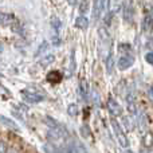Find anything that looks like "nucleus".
<instances>
[{"mask_svg": "<svg viewBox=\"0 0 153 153\" xmlns=\"http://www.w3.org/2000/svg\"><path fill=\"white\" fill-rule=\"evenodd\" d=\"M22 97H23V100L27 103H39L40 101L45 100V95L42 93L36 91V90H30V89L23 90L22 91Z\"/></svg>", "mask_w": 153, "mask_h": 153, "instance_id": "f257e3e1", "label": "nucleus"}, {"mask_svg": "<svg viewBox=\"0 0 153 153\" xmlns=\"http://www.w3.org/2000/svg\"><path fill=\"white\" fill-rule=\"evenodd\" d=\"M111 128H113V132H114V134H116L117 140H118L120 145H121L122 148H128V146H129V140H128V137L125 136V133L122 132L120 124L114 118L111 120Z\"/></svg>", "mask_w": 153, "mask_h": 153, "instance_id": "f03ea898", "label": "nucleus"}, {"mask_svg": "<svg viewBox=\"0 0 153 153\" xmlns=\"http://www.w3.org/2000/svg\"><path fill=\"white\" fill-rule=\"evenodd\" d=\"M50 24H51V28H53V31H54L53 43L55 46H58L59 43H61V40H59V32H61V28H62V22L59 20V18L53 16L50 20Z\"/></svg>", "mask_w": 153, "mask_h": 153, "instance_id": "7ed1b4c3", "label": "nucleus"}, {"mask_svg": "<svg viewBox=\"0 0 153 153\" xmlns=\"http://www.w3.org/2000/svg\"><path fill=\"white\" fill-rule=\"evenodd\" d=\"M134 18V5L132 0H125L124 1V19L128 23H132Z\"/></svg>", "mask_w": 153, "mask_h": 153, "instance_id": "20e7f679", "label": "nucleus"}, {"mask_svg": "<svg viewBox=\"0 0 153 153\" xmlns=\"http://www.w3.org/2000/svg\"><path fill=\"white\" fill-rule=\"evenodd\" d=\"M133 63H134V56L129 55V54H125V55L120 56L118 62H117V66H118L120 70H126L130 66H133Z\"/></svg>", "mask_w": 153, "mask_h": 153, "instance_id": "39448f33", "label": "nucleus"}, {"mask_svg": "<svg viewBox=\"0 0 153 153\" xmlns=\"http://www.w3.org/2000/svg\"><path fill=\"white\" fill-rule=\"evenodd\" d=\"M108 110H109V113H110L111 116H114V117L121 116V114H122L121 105H120V103L117 102L114 98H111V97L108 100Z\"/></svg>", "mask_w": 153, "mask_h": 153, "instance_id": "423d86ee", "label": "nucleus"}, {"mask_svg": "<svg viewBox=\"0 0 153 153\" xmlns=\"http://www.w3.org/2000/svg\"><path fill=\"white\" fill-rule=\"evenodd\" d=\"M106 1L108 0H94V10H93V18L95 20L102 16L103 11H105V7H106Z\"/></svg>", "mask_w": 153, "mask_h": 153, "instance_id": "0eeeda50", "label": "nucleus"}, {"mask_svg": "<svg viewBox=\"0 0 153 153\" xmlns=\"http://www.w3.org/2000/svg\"><path fill=\"white\" fill-rule=\"evenodd\" d=\"M143 30L145 32H151L153 30V15H152V13H148V15L144 18V20H143Z\"/></svg>", "mask_w": 153, "mask_h": 153, "instance_id": "6e6552de", "label": "nucleus"}, {"mask_svg": "<svg viewBox=\"0 0 153 153\" xmlns=\"http://www.w3.org/2000/svg\"><path fill=\"white\" fill-rule=\"evenodd\" d=\"M75 27L79 30H86L89 27V19L85 15H79L78 18L75 19Z\"/></svg>", "mask_w": 153, "mask_h": 153, "instance_id": "1a4fd4ad", "label": "nucleus"}, {"mask_svg": "<svg viewBox=\"0 0 153 153\" xmlns=\"http://www.w3.org/2000/svg\"><path fill=\"white\" fill-rule=\"evenodd\" d=\"M126 102H128V110H129L130 114H136V98L133 93H129L126 97Z\"/></svg>", "mask_w": 153, "mask_h": 153, "instance_id": "9d476101", "label": "nucleus"}, {"mask_svg": "<svg viewBox=\"0 0 153 153\" xmlns=\"http://www.w3.org/2000/svg\"><path fill=\"white\" fill-rule=\"evenodd\" d=\"M0 122H1V125H4L7 129L19 130V126H18V125H16L11 118H7V117H4V116H0Z\"/></svg>", "mask_w": 153, "mask_h": 153, "instance_id": "9b49d317", "label": "nucleus"}, {"mask_svg": "<svg viewBox=\"0 0 153 153\" xmlns=\"http://www.w3.org/2000/svg\"><path fill=\"white\" fill-rule=\"evenodd\" d=\"M47 81L50 83H59L62 81V74L58 71V70H53L51 73L47 74Z\"/></svg>", "mask_w": 153, "mask_h": 153, "instance_id": "f8f14e48", "label": "nucleus"}, {"mask_svg": "<svg viewBox=\"0 0 153 153\" xmlns=\"http://www.w3.org/2000/svg\"><path fill=\"white\" fill-rule=\"evenodd\" d=\"M114 58H113V53H109L108 56H106L105 59V65H106V70H108V74H111L113 73V69H114Z\"/></svg>", "mask_w": 153, "mask_h": 153, "instance_id": "ddd939ff", "label": "nucleus"}, {"mask_svg": "<svg viewBox=\"0 0 153 153\" xmlns=\"http://www.w3.org/2000/svg\"><path fill=\"white\" fill-rule=\"evenodd\" d=\"M79 94H81V98L83 101H87V86H86V81L82 79L81 83H79Z\"/></svg>", "mask_w": 153, "mask_h": 153, "instance_id": "4468645a", "label": "nucleus"}, {"mask_svg": "<svg viewBox=\"0 0 153 153\" xmlns=\"http://www.w3.org/2000/svg\"><path fill=\"white\" fill-rule=\"evenodd\" d=\"M143 145L145 148H152L153 146V134L152 133H146L143 137Z\"/></svg>", "mask_w": 153, "mask_h": 153, "instance_id": "2eb2a0df", "label": "nucleus"}, {"mask_svg": "<svg viewBox=\"0 0 153 153\" xmlns=\"http://www.w3.org/2000/svg\"><path fill=\"white\" fill-rule=\"evenodd\" d=\"M54 59H55V55H54V54H48L47 56H45L43 59H40L39 65H40L42 67H47L50 63H53Z\"/></svg>", "mask_w": 153, "mask_h": 153, "instance_id": "dca6fc26", "label": "nucleus"}, {"mask_svg": "<svg viewBox=\"0 0 153 153\" xmlns=\"http://www.w3.org/2000/svg\"><path fill=\"white\" fill-rule=\"evenodd\" d=\"M87 11H89V1L87 0H81V3H79V13L85 15Z\"/></svg>", "mask_w": 153, "mask_h": 153, "instance_id": "f3484780", "label": "nucleus"}, {"mask_svg": "<svg viewBox=\"0 0 153 153\" xmlns=\"http://www.w3.org/2000/svg\"><path fill=\"white\" fill-rule=\"evenodd\" d=\"M74 151H75V153H89V152H87V149L85 148V145L82 143H79V141H76V143H75Z\"/></svg>", "mask_w": 153, "mask_h": 153, "instance_id": "a211bd4d", "label": "nucleus"}, {"mask_svg": "<svg viewBox=\"0 0 153 153\" xmlns=\"http://www.w3.org/2000/svg\"><path fill=\"white\" fill-rule=\"evenodd\" d=\"M47 48H48V42H46V40H45V42H42V45L38 47V51L35 53V56H39L40 54H43L46 50H47Z\"/></svg>", "mask_w": 153, "mask_h": 153, "instance_id": "6ab92c4d", "label": "nucleus"}, {"mask_svg": "<svg viewBox=\"0 0 153 153\" xmlns=\"http://www.w3.org/2000/svg\"><path fill=\"white\" fill-rule=\"evenodd\" d=\"M67 113H69L70 116H76V114H78V106H76L75 103H71V105L67 108Z\"/></svg>", "mask_w": 153, "mask_h": 153, "instance_id": "aec40b11", "label": "nucleus"}, {"mask_svg": "<svg viewBox=\"0 0 153 153\" xmlns=\"http://www.w3.org/2000/svg\"><path fill=\"white\" fill-rule=\"evenodd\" d=\"M74 55H75V51L73 50L71 51V63H70V73H74V70H75V62H74Z\"/></svg>", "mask_w": 153, "mask_h": 153, "instance_id": "412c9836", "label": "nucleus"}, {"mask_svg": "<svg viewBox=\"0 0 153 153\" xmlns=\"http://www.w3.org/2000/svg\"><path fill=\"white\" fill-rule=\"evenodd\" d=\"M0 153H7V144L4 141H0Z\"/></svg>", "mask_w": 153, "mask_h": 153, "instance_id": "4be33fe9", "label": "nucleus"}, {"mask_svg": "<svg viewBox=\"0 0 153 153\" xmlns=\"http://www.w3.org/2000/svg\"><path fill=\"white\" fill-rule=\"evenodd\" d=\"M145 61L148 62V63H151V65H153V53H148L145 55Z\"/></svg>", "mask_w": 153, "mask_h": 153, "instance_id": "5701e85b", "label": "nucleus"}, {"mask_svg": "<svg viewBox=\"0 0 153 153\" xmlns=\"http://www.w3.org/2000/svg\"><path fill=\"white\" fill-rule=\"evenodd\" d=\"M78 1H79V0H67V3H69L70 5H73V7L78 4Z\"/></svg>", "mask_w": 153, "mask_h": 153, "instance_id": "b1692460", "label": "nucleus"}, {"mask_svg": "<svg viewBox=\"0 0 153 153\" xmlns=\"http://www.w3.org/2000/svg\"><path fill=\"white\" fill-rule=\"evenodd\" d=\"M151 95L153 97V85H152V87H151Z\"/></svg>", "mask_w": 153, "mask_h": 153, "instance_id": "393cba45", "label": "nucleus"}, {"mask_svg": "<svg viewBox=\"0 0 153 153\" xmlns=\"http://www.w3.org/2000/svg\"><path fill=\"white\" fill-rule=\"evenodd\" d=\"M125 153H133L132 151H125Z\"/></svg>", "mask_w": 153, "mask_h": 153, "instance_id": "a878e982", "label": "nucleus"}, {"mask_svg": "<svg viewBox=\"0 0 153 153\" xmlns=\"http://www.w3.org/2000/svg\"><path fill=\"white\" fill-rule=\"evenodd\" d=\"M1 78H3V75H1V74H0V79H1Z\"/></svg>", "mask_w": 153, "mask_h": 153, "instance_id": "bb28decb", "label": "nucleus"}]
</instances>
